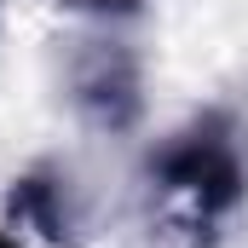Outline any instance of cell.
I'll use <instances>...</instances> for the list:
<instances>
[{
    "label": "cell",
    "mask_w": 248,
    "mask_h": 248,
    "mask_svg": "<svg viewBox=\"0 0 248 248\" xmlns=\"http://www.w3.org/2000/svg\"><path fill=\"white\" fill-rule=\"evenodd\" d=\"M150 196L162 219L185 237L208 248L248 202V156H243V127L225 110H202L196 122L168 133V144L150 156Z\"/></svg>",
    "instance_id": "cell-1"
},
{
    "label": "cell",
    "mask_w": 248,
    "mask_h": 248,
    "mask_svg": "<svg viewBox=\"0 0 248 248\" xmlns=\"http://www.w3.org/2000/svg\"><path fill=\"white\" fill-rule=\"evenodd\" d=\"M69 104L98 133H127L144 110V75L122 41H75L69 52Z\"/></svg>",
    "instance_id": "cell-2"
},
{
    "label": "cell",
    "mask_w": 248,
    "mask_h": 248,
    "mask_svg": "<svg viewBox=\"0 0 248 248\" xmlns=\"http://www.w3.org/2000/svg\"><path fill=\"white\" fill-rule=\"evenodd\" d=\"M6 208H12V219L17 225H35L41 237H52V243H81V231H75V214L63 208V185L46 173V168H35V173H23L12 196H6Z\"/></svg>",
    "instance_id": "cell-3"
},
{
    "label": "cell",
    "mask_w": 248,
    "mask_h": 248,
    "mask_svg": "<svg viewBox=\"0 0 248 248\" xmlns=\"http://www.w3.org/2000/svg\"><path fill=\"white\" fill-rule=\"evenodd\" d=\"M69 12H93V17H133L139 12V0H58Z\"/></svg>",
    "instance_id": "cell-4"
},
{
    "label": "cell",
    "mask_w": 248,
    "mask_h": 248,
    "mask_svg": "<svg viewBox=\"0 0 248 248\" xmlns=\"http://www.w3.org/2000/svg\"><path fill=\"white\" fill-rule=\"evenodd\" d=\"M0 248H17V243H12V237H6V231H0Z\"/></svg>",
    "instance_id": "cell-5"
}]
</instances>
